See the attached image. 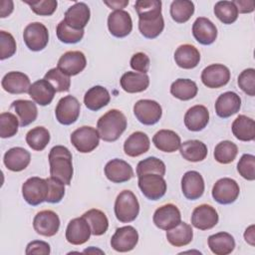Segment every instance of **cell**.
Returning <instances> with one entry per match:
<instances>
[{
  "mask_svg": "<svg viewBox=\"0 0 255 255\" xmlns=\"http://www.w3.org/2000/svg\"><path fill=\"white\" fill-rule=\"evenodd\" d=\"M49 163L51 176L70 185L74 173L71 151L64 145L53 146L49 152Z\"/></svg>",
  "mask_w": 255,
  "mask_h": 255,
  "instance_id": "1",
  "label": "cell"
},
{
  "mask_svg": "<svg viewBox=\"0 0 255 255\" xmlns=\"http://www.w3.org/2000/svg\"><path fill=\"white\" fill-rule=\"evenodd\" d=\"M126 116L117 109L110 110L97 123V130L104 141H116L127 128Z\"/></svg>",
  "mask_w": 255,
  "mask_h": 255,
  "instance_id": "2",
  "label": "cell"
},
{
  "mask_svg": "<svg viewBox=\"0 0 255 255\" xmlns=\"http://www.w3.org/2000/svg\"><path fill=\"white\" fill-rule=\"evenodd\" d=\"M139 213V203L136 196L130 190L120 192L115 201V215L120 222L133 221Z\"/></svg>",
  "mask_w": 255,
  "mask_h": 255,
  "instance_id": "3",
  "label": "cell"
},
{
  "mask_svg": "<svg viewBox=\"0 0 255 255\" xmlns=\"http://www.w3.org/2000/svg\"><path fill=\"white\" fill-rule=\"evenodd\" d=\"M49 194V183L47 178L33 176L28 178L22 185V195L25 201L36 206L47 200Z\"/></svg>",
  "mask_w": 255,
  "mask_h": 255,
  "instance_id": "4",
  "label": "cell"
},
{
  "mask_svg": "<svg viewBox=\"0 0 255 255\" xmlns=\"http://www.w3.org/2000/svg\"><path fill=\"white\" fill-rule=\"evenodd\" d=\"M71 142L76 149L82 153L93 151L100 143L98 130L89 126L81 127L71 133Z\"/></svg>",
  "mask_w": 255,
  "mask_h": 255,
  "instance_id": "5",
  "label": "cell"
},
{
  "mask_svg": "<svg viewBox=\"0 0 255 255\" xmlns=\"http://www.w3.org/2000/svg\"><path fill=\"white\" fill-rule=\"evenodd\" d=\"M138 187L149 200H158L166 192V181L156 173H146L138 176Z\"/></svg>",
  "mask_w": 255,
  "mask_h": 255,
  "instance_id": "6",
  "label": "cell"
},
{
  "mask_svg": "<svg viewBox=\"0 0 255 255\" xmlns=\"http://www.w3.org/2000/svg\"><path fill=\"white\" fill-rule=\"evenodd\" d=\"M23 39L29 50L38 52L48 45L49 32L44 24L33 22L28 24L24 29Z\"/></svg>",
  "mask_w": 255,
  "mask_h": 255,
  "instance_id": "7",
  "label": "cell"
},
{
  "mask_svg": "<svg viewBox=\"0 0 255 255\" xmlns=\"http://www.w3.org/2000/svg\"><path fill=\"white\" fill-rule=\"evenodd\" d=\"M81 111V104L77 98L68 95L61 98L55 109V116L57 121L64 126H70L74 124Z\"/></svg>",
  "mask_w": 255,
  "mask_h": 255,
  "instance_id": "8",
  "label": "cell"
},
{
  "mask_svg": "<svg viewBox=\"0 0 255 255\" xmlns=\"http://www.w3.org/2000/svg\"><path fill=\"white\" fill-rule=\"evenodd\" d=\"M240 188L238 183L229 177L218 179L212 187V197L219 204H231L239 196Z\"/></svg>",
  "mask_w": 255,
  "mask_h": 255,
  "instance_id": "9",
  "label": "cell"
},
{
  "mask_svg": "<svg viewBox=\"0 0 255 255\" xmlns=\"http://www.w3.org/2000/svg\"><path fill=\"white\" fill-rule=\"evenodd\" d=\"M133 114L136 120L145 126L156 124L161 116V106L153 100H139L133 106Z\"/></svg>",
  "mask_w": 255,
  "mask_h": 255,
  "instance_id": "10",
  "label": "cell"
},
{
  "mask_svg": "<svg viewBox=\"0 0 255 255\" xmlns=\"http://www.w3.org/2000/svg\"><path fill=\"white\" fill-rule=\"evenodd\" d=\"M138 242V233L130 225L120 227L111 238V246L118 252L131 251Z\"/></svg>",
  "mask_w": 255,
  "mask_h": 255,
  "instance_id": "11",
  "label": "cell"
},
{
  "mask_svg": "<svg viewBox=\"0 0 255 255\" xmlns=\"http://www.w3.org/2000/svg\"><path fill=\"white\" fill-rule=\"evenodd\" d=\"M152 220L157 228L167 231L181 222V214L176 205L167 203L154 211Z\"/></svg>",
  "mask_w": 255,
  "mask_h": 255,
  "instance_id": "12",
  "label": "cell"
},
{
  "mask_svg": "<svg viewBox=\"0 0 255 255\" xmlns=\"http://www.w3.org/2000/svg\"><path fill=\"white\" fill-rule=\"evenodd\" d=\"M33 227L38 234L51 237L59 231L60 218L53 210H42L35 215L33 219Z\"/></svg>",
  "mask_w": 255,
  "mask_h": 255,
  "instance_id": "13",
  "label": "cell"
},
{
  "mask_svg": "<svg viewBox=\"0 0 255 255\" xmlns=\"http://www.w3.org/2000/svg\"><path fill=\"white\" fill-rule=\"evenodd\" d=\"M230 80L229 69L222 64H211L203 69L201 81L210 89H218L225 86Z\"/></svg>",
  "mask_w": 255,
  "mask_h": 255,
  "instance_id": "14",
  "label": "cell"
},
{
  "mask_svg": "<svg viewBox=\"0 0 255 255\" xmlns=\"http://www.w3.org/2000/svg\"><path fill=\"white\" fill-rule=\"evenodd\" d=\"M87 65V59L81 51H68L64 53L58 61L57 68L67 76L80 74Z\"/></svg>",
  "mask_w": 255,
  "mask_h": 255,
  "instance_id": "15",
  "label": "cell"
},
{
  "mask_svg": "<svg viewBox=\"0 0 255 255\" xmlns=\"http://www.w3.org/2000/svg\"><path fill=\"white\" fill-rule=\"evenodd\" d=\"M110 33L117 38L127 37L132 30V21L128 12L125 10L113 11L108 17Z\"/></svg>",
  "mask_w": 255,
  "mask_h": 255,
  "instance_id": "16",
  "label": "cell"
},
{
  "mask_svg": "<svg viewBox=\"0 0 255 255\" xmlns=\"http://www.w3.org/2000/svg\"><path fill=\"white\" fill-rule=\"evenodd\" d=\"M218 213L209 204H201L194 208L191 214V224L199 230H208L218 223Z\"/></svg>",
  "mask_w": 255,
  "mask_h": 255,
  "instance_id": "17",
  "label": "cell"
},
{
  "mask_svg": "<svg viewBox=\"0 0 255 255\" xmlns=\"http://www.w3.org/2000/svg\"><path fill=\"white\" fill-rule=\"evenodd\" d=\"M91 234V227L83 216L72 219L66 229V239L73 245L86 243L90 239Z\"/></svg>",
  "mask_w": 255,
  "mask_h": 255,
  "instance_id": "18",
  "label": "cell"
},
{
  "mask_svg": "<svg viewBox=\"0 0 255 255\" xmlns=\"http://www.w3.org/2000/svg\"><path fill=\"white\" fill-rule=\"evenodd\" d=\"M204 180L202 175L195 170L185 172L181 178V190L189 200L200 198L204 192Z\"/></svg>",
  "mask_w": 255,
  "mask_h": 255,
  "instance_id": "19",
  "label": "cell"
},
{
  "mask_svg": "<svg viewBox=\"0 0 255 255\" xmlns=\"http://www.w3.org/2000/svg\"><path fill=\"white\" fill-rule=\"evenodd\" d=\"M104 170L106 177L114 183L128 181L133 176L131 165L120 158H114L108 161Z\"/></svg>",
  "mask_w": 255,
  "mask_h": 255,
  "instance_id": "20",
  "label": "cell"
},
{
  "mask_svg": "<svg viewBox=\"0 0 255 255\" xmlns=\"http://www.w3.org/2000/svg\"><path fill=\"white\" fill-rule=\"evenodd\" d=\"M241 108V99L234 92H225L221 94L215 102V113L221 119H227L239 112Z\"/></svg>",
  "mask_w": 255,
  "mask_h": 255,
  "instance_id": "21",
  "label": "cell"
},
{
  "mask_svg": "<svg viewBox=\"0 0 255 255\" xmlns=\"http://www.w3.org/2000/svg\"><path fill=\"white\" fill-rule=\"evenodd\" d=\"M194 39L201 45H211L217 38L216 26L205 17H198L192 25Z\"/></svg>",
  "mask_w": 255,
  "mask_h": 255,
  "instance_id": "22",
  "label": "cell"
},
{
  "mask_svg": "<svg viewBox=\"0 0 255 255\" xmlns=\"http://www.w3.org/2000/svg\"><path fill=\"white\" fill-rule=\"evenodd\" d=\"M91 17L89 6L84 2H76L65 13L64 21L70 27L82 30L86 27Z\"/></svg>",
  "mask_w": 255,
  "mask_h": 255,
  "instance_id": "23",
  "label": "cell"
},
{
  "mask_svg": "<svg viewBox=\"0 0 255 255\" xmlns=\"http://www.w3.org/2000/svg\"><path fill=\"white\" fill-rule=\"evenodd\" d=\"M1 86L4 89V91L8 92L9 94L18 95V94H25L29 91V88L31 86L29 77L22 73L17 71H12L7 73L2 81Z\"/></svg>",
  "mask_w": 255,
  "mask_h": 255,
  "instance_id": "24",
  "label": "cell"
},
{
  "mask_svg": "<svg viewBox=\"0 0 255 255\" xmlns=\"http://www.w3.org/2000/svg\"><path fill=\"white\" fill-rule=\"evenodd\" d=\"M31 154L23 147L16 146L8 149L3 157L5 166L11 171H22L30 163Z\"/></svg>",
  "mask_w": 255,
  "mask_h": 255,
  "instance_id": "25",
  "label": "cell"
},
{
  "mask_svg": "<svg viewBox=\"0 0 255 255\" xmlns=\"http://www.w3.org/2000/svg\"><path fill=\"white\" fill-rule=\"evenodd\" d=\"M209 122V112L206 107L196 105L187 110L184 115V125L191 131L202 130Z\"/></svg>",
  "mask_w": 255,
  "mask_h": 255,
  "instance_id": "26",
  "label": "cell"
},
{
  "mask_svg": "<svg viewBox=\"0 0 255 255\" xmlns=\"http://www.w3.org/2000/svg\"><path fill=\"white\" fill-rule=\"evenodd\" d=\"M56 90L53 85L45 79H40L34 82L28 91L31 99L40 106H47L51 104L54 99Z\"/></svg>",
  "mask_w": 255,
  "mask_h": 255,
  "instance_id": "27",
  "label": "cell"
},
{
  "mask_svg": "<svg viewBox=\"0 0 255 255\" xmlns=\"http://www.w3.org/2000/svg\"><path fill=\"white\" fill-rule=\"evenodd\" d=\"M174 61L178 67L190 70L199 64L200 53L193 45L183 44L175 50Z\"/></svg>",
  "mask_w": 255,
  "mask_h": 255,
  "instance_id": "28",
  "label": "cell"
},
{
  "mask_svg": "<svg viewBox=\"0 0 255 255\" xmlns=\"http://www.w3.org/2000/svg\"><path fill=\"white\" fill-rule=\"evenodd\" d=\"M150 146V141L146 133L142 131L132 132L124 143V151L130 157H136L145 153Z\"/></svg>",
  "mask_w": 255,
  "mask_h": 255,
  "instance_id": "29",
  "label": "cell"
},
{
  "mask_svg": "<svg viewBox=\"0 0 255 255\" xmlns=\"http://www.w3.org/2000/svg\"><path fill=\"white\" fill-rule=\"evenodd\" d=\"M120 83L121 87L125 92L134 94L143 92L148 88L149 78L146 74H141L137 72H127L122 76Z\"/></svg>",
  "mask_w": 255,
  "mask_h": 255,
  "instance_id": "30",
  "label": "cell"
},
{
  "mask_svg": "<svg viewBox=\"0 0 255 255\" xmlns=\"http://www.w3.org/2000/svg\"><path fill=\"white\" fill-rule=\"evenodd\" d=\"M152 142L157 149L163 152H174L181 144L180 136L171 129H160L152 137Z\"/></svg>",
  "mask_w": 255,
  "mask_h": 255,
  "instance_id": "31",
  "label": "cell"
},
{
  "mask_svg": "<svg viewBox=\"0 0 255 255\" xmlns=\"http://www.w3.org/2000/svg\"><path fill=\"white\" fill-rule=\"evenodd\" d=\"M111 101L109 91L103 86H94L84 96V104L91 111H99L106 107Z\"/></svg>",
  "mask_w": 255,
  "mask_h": 255,
  "instance_id": "32",
  "label": "cell"
},
{
  "mask_svg": "<svg viewBox=\"0 0 255 255\" xmlns=\"http://www.w3.org/2000/svg\"><path fill=\"white\" fill-rule=\"evenodd\" d=\"M233 135L242 141H251L255 138V122L253 119L240 115L231 126Z\"/></svg>",
  "mask_w": 255,
  "mask_h": 255,
  "instance_id": "33",
  "label": "cell"
},
{
  "mask_svg": "<svg viewBox=\"0 0 255 255\" xmlns=\"http://www.w3.org/2000/svg\"><path fill=\"white\" fill-rule=\"evenodd\" d=\"M208 247L216 255L230 254L235 248L233 236L227 232H218L208 237Z\"/></svg>",
  "mask_w": 255,
  "mask_h": 255,
  "instance_id": "34",
  "label": "cell"
},
{
  "mask_svg": "<svg viewBox=\"0 0 255 255\" xmlns=\"http://www.w3.org/2000/svg\"><path fill=\"white\" fill-rule=\"evenodd\" d=\"M181 156L187 161L198 162L207 156V146L198 139H190L182 142L179 147Z\"/></svg>",
  "mask_w": 255,
  "mask_h": 255,
  "instance_id": "35",
  "label": "cell"
},
{
  "mask_svg": "<svg viewBox=\"0 0 255 255\" xmlns=\"http://www.w3.org/2000/svg\"><path fill=\"white\" fill-rule=\"evenodd\" d=\"M11 108L17 114L21 127H27L37 119V106L32 101L16 100L11 104Z\"/></svg>",
  "mask_w": 255,
  "mask_h": 255,
  "instance_id": "36",
  "label": "cell"
},
{
  "mask_svg": "<svg viewBox=\"0 0 255 255\" xmlns=\"http://www.w3.org/2000/svg\"><path fill=\"white\" fill-rule=\"evenodd\" d=\"M193 238V230L191 226L185 222H180L175 227L166 231L167 241L175 247L188 245Z\"/></svg>",
  "mask_w": 255,
  "mask_h": 255,
  "instance_id": "37",
  "label": "cell"
},
{
  "mask_svg": "<svg viewBox=\"0 0 255 255\" xmlns=\"http://www.w3.org/2000/svg\"><path fill=\"white\" fill-rule=\"evenodd\" d=\"M163 28L164 21L161 14L138 19V30L140 34L147 39H154L159 36Z\"/></svg>",
  "mask_w": 255,
  "mask_h": 255,
  "instance_id": "38",
  "label": "cell"
},
{
  "mask_svg": "<svg viewBox=\"0 0 255 255\" xmlns=\"http://www.w3.org/2000/svg\"><path fill=\"white\" fill-rule=\"evenodd\" d=\"M197 85L189 79H177L170 86V94L180 101L193 99L197 95Z\"/></svg>",
  "mask_w": 255,
  "mask_h": 255,
  "instance_id": "39",
  "label": "cell"
},
{
  "mask_svg": "<svg viewBox=\"0 0 255 255\" xmlns=\"http://www.w3.org/2000/svg\"><path fill=\"white\" fill-rule=\"evenodd\" d=\"M83 217L88 221L92 234L101 236L105 234L109 228V220L107 215L100 209H90L83 214Z\"/></svg>",
  "mask_w": 255,
  "mask_h": 255,
  "instance_id": "40",
  "label": "cell"
},
{
  "mask_svg": "<svg viewBox=\"0 0 255 255\" xmlns=\"http://www.w3.org/2000/svg\"><path fill=\"white\" fill-rule=\"evenodd\" d=\"M50 132L44 127H36L30 129L26 134L27 144L36 151L43 150L50 141Z\"/></svg>",
  "mask_w": 255,
  "mask_h": 255,
  "instance_id": "41",
  "label": "cell"
},
{
  "mask_svg": "<svg viewBox=\"0 0 255 255\" xmlns=\"http://www.w3.org/2000/svg\"><path fill=\"white\" fill-rule=\"evenodd\" d=\"M194 13V4L188 0H175L170 5V16L176 23L187 22Z\"/></svg>",
  "mask_w": 255,
  "mask_h": 255,
  "instance_id": "42",
  "label": "cell"
},
{
  "mask_svg": "<svg viewBox=\"0 0 255 255\" xmlns=\"http://www.w3.org/2000/svg\"><path fill=\"white\" fill-rule=\"evenodd\" d=\"M238 153L237 145L230 140H223L217 143L214 148V158L217 162L228 164L232 162Z\"/></svg>",
  "mask_w": 255,
  "mask_h": 255,
  "instance_id": "43",
  "label": "cell"
},
{
  "mask_svg": "<svg viewBox=\"0 0 255 255\" xmlns=\"http://www.w3.org/2000/svg\"><path fill=\"white\" fill-rule=\"evenodd\" d=\"M215 16L223 24H232L238 18V11L232 1H218L214 6Z\"/></svg>",
  "mask_w": 255,
  "mask_h": 255,
  "instance_id": "44",
  "label": "cell"
},
{
  "mask_svg": "<svg viewBox=\"0 0 255 255\" xmlns=\"http://www.w3.org/2000/svg\"><path fill=\"white\" fill-rule=\"evenodd\" d=\"M146 173H156L163 176L165 174L164 162L154 156H149L140 160L136 165V175L138 177Z\"/></svg>",
  "mask_w": 255,
  "mask_h": 255,
  "instance_id": "45",
  "label": "cell"
},
{
  "mask_svg": "<svg viewBox=\"0 0 255 255\" xmlns=\"http://www.w3.org/2000/svg\"><path fill=\"white\" fill-rule=\"evenodd\" d=\"M56 33H57L58 39L61 42L66 44H75L80 42L83 39L85 31L84 29L82 30L74 29L69 25H67V23L64 20H62L57 26Z\"/></svg>",
  "mask_w": 255,
  "mask_h": 255,
  "instance_id": "46",
  "label": "cell"
},
{
  "mask_svg": "<svg viewBox=\"0 0 255 255\" xmlns=\"http://www.w3.org/2000/svg\"><path fill=\"white\" fill-rule=\"evenodd\" d=\"M44 79L50 82L56 92H68L71 87L70 77L60 71L58 68L50 69L44 76Z\"/></svg>",
  "mask_w": 255,
  "mask_h": 255,
  "instance_id": "47",
  "label": "cell"
},
{
  "mask_svg": "<svg viewBox=\"0 0 255 255\" xmlns=\"http://www.w3.org/2000/svg\"><path fill=\"white\" fill-rule=\"evenodd\" d=\"M19 125V119L15 115L9 112L2 113L0 115V136L2 138L14 136L18 132Z\"/></svg>",
  "mask_w": 255,
  "mask_h": 255,
  "instance_id": "48",
  "label": "cell"
},
{
  "mask_svg": "<svg viewBox=\"0 0 255 255\" xmlns=\"http://www.w3.org/2000/svg\"><path fill=\"white\" fill-rule=\"evenodd\" d=\"M138 18L155 16L161 14V1L159 0H137L134 4Z\"/></svg>",
  "mask_w": 255,
  "mask_h": 255,
  "instance_id": "49",
  "label": "cell"
},
{
  "mask_svg": "<svg viewBox=\"0 0 255 255\" xmlns=\"http://www.w3.org/2000/svg\"><path fill=\"white\" fill-rule=\"evenodd\" d=\"M237 171L243 178L250 181L254 180L255 179V156L249 153L243 154L237 163Z\"/></svg>",
  "mask_w": 255,
  "mask_h": 255,
  "instance_id": "50",
  "label": "cell"
},
{
  "mask_svg": "<svg viewBox=\"0 0 255 255\" xmlns=\"http://www.w3.org/2000/svg\"><path fill=\"white\" fill-rule=\"evenodd\" d=\"M237 84L239 88L248 96H255V70L253 68L245 69L238 76Z\"/></svg>",
  "mask_w": 255,
  "mask_h": 255,
  "instance_id": "51",
  "label": "cell"
},
{
  "mask_svg": "<svg viewBox=\"0 0 255 255\" xmlns=\"http://www.w3.org/2000/svg\"><path fill=\"white\" fill-rule=\"evenodd\" d=\"M16 41L14 37L6 32L0 31V59L5 60L16 53Z\"/></svg>",
  "mask_w": 255,
  "mask_h": 255,
  "instance_id": "52",
  "label": "cell"
},
{
  "mask_svg": "<svg viewBox=\"0 0 255 255\" xmlns=\"http://www.w3.org/2000/svg\"><path fill=\"white\" fill-rule=\"evenodd\" d=\"M28 4L31 10L40 16H50L52 15L58 6L56 0H40V1H24Z\"/></svg>",
  "mask_w": 255,
  "mask_h": 255,
  "instance_id": "53",
  "label": "cell"
},
{
  "mask_svg": "<svg viewBox=\"0 0 255 255\" xmlns=\"http://www.w3.org/2000/svg\"><path fill=\"white\" fill-rule=\"evenodd\" d=\"M47 181L49 183V194L46 201L49 203H59L65 195V184L52 176L47 178Z\"/></svg>",
  "mask_w": 255,
  "mask_h": 255,
  "instance_id": "54",
  "label": "cell"
},
{
  "mask_svg": "<svg viewBox=\"0 0 255 255\" xmlns=\"http://www.w3.org/2000/svg\"><path fill=\"white\" fill-rule=\"evenodd\" d=\"M129 64H130L131 69L136 71L137 73L146 74L149 70L150 60L146 54H144L142 52H138V53H135L131 57Z\"/></svg>",
  "mask_w": 255,
  "mask_h": 255,
  "instance_id": "55",
  "label": "cell"
},
{
  "mask_svg": "<svg viewBox=\"0 0 255 255\" xmlns=\"http://www.w3.org/2000/svg\"><path fill=\"white\" fill-rule=\"evenodd\" d=\"M50 252H51L50 245L47 242L41 241V240H34L28 243L25 251L27 255H31V254L49 255Z\"/></svg>",
  "mask_w": 255,
  "mask_h": 255,
  "instance_id": "56",
  "label": "cell"
},
{
  "mask_svg": "<svg viewBox=\"0 0 255 255\" xmlns=\"http://www.w3.org/2000/svg\"><path fill=\"white\" fill-rule=\"evenodd\" d=\"M234 5L237 8V11L239 13H251L254 11L255 8V3L253 0H235L232 1Z\"/></svg>",
  "mask_w": 255,
  "mask_h": 255,
  "instance_id": "57",
  "label": "cell"
},
{
  "mask_svg": "<svg viewBox=\"0 0 255 255\" xmlns=\"http://www.w3.org/2000/svg\"><path fill=\"white\" fill-rule=\"evenodd\" d=\"M104 3L106 5H108L111 9L116 10H123V8H125L128 4V0H114V1H104Z\"/></svg>",
  "mask_w": 255,
  "mask_h": 255,
  "instance_id": "58",
  "label": "cell"
},
{
  "mask_svg": "<svg viewBox=\"0 0 255 255\" xmlns=\"http://www.w3.org/2000/svg\"><path fill=\"white\" fill-rule=\"evenodd\" d=\"M13 2L12 1H10V0H8L7 1V6H5V3H4V1H2L1 2V9H0V13H1V18H5V17H7V16H9L11 13H12V11H13Z\"/></svg>",
  "mask_w": 255,
  "mask_h": 255,
  "instance_id": "59",
  "label": "cell"
},
{
  "mask_svg": "<svg viewBox=\"0 0 255 255\" xmlns=\"http://www.w3.org/2000/svg\"><path fill=\"white\" fill-rule=\"evenodd\" d=\"M254 225H251L249 226L246 230H245V233H244V239L247 243H249L250 245L254 246Z\"/></svg>",
  "mask_w": 255,
  "mask_h": 255,
  "instance_id": "60",
  "label": "cell"
}]
</instances>
